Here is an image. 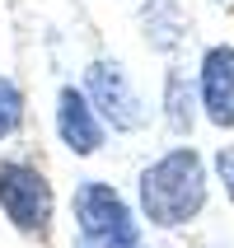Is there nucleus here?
I'll return each instance as SVG.
<instances>
[{
  "label": "nucleus",
  "mask_w": 234,
  "mask_h": 248,
  "mask_svg": "<svg viewBox=\"0 0 234 248\" xmlns=\"http://www.w3.org/2000/svg\"><path fill=\"white\" fill-rule=\"evenodd\" d=\"M197 103L206 108V122L234 131V47L230 42H216L202 56V70H197Z\"/></svg>",
  "instance_id": "5"
},
{
  "label": "nucleus",
  "mask_w": 234,
  "mask_h": 248,
  "mask_svg": "<svg viewBox=\"0 0 234 248\" xmlns=\"http://www.w3.org/2000/svg\"><path fill=\"white\" fill-rule=\"evenodd\" d=\"M216 173H220V183H225V197L234 202V145H220V150H216Z\"/></svg>",
  "instance_id": "9"
},
{
  "label": "nucleus",
  "mask_w": 234,
  "mask_h": 248,
  "mask_svg": "<svg viewBox=\"0 0 234 248\" xmlns=\"http://www.w3.org/2000/svg\"><path fill=\"white\" fill-rule=\"evenodd\" d=\"M24 122V89L10 80V75H0V140L14 136Z\"/></svg>",
  "instance_id": "8"
},
{
  "label": "nucleus",
  "mask_w": 234,
  "mask_h": 248,
  "mask_svg": "<svg viewBox=\"0 0 234 248\" xmlns=\"http://www.w3.org/2000/svg\"><path fill=\"white\" fill-rule=\"evenodd\" d=\"M84 98L94 103V112L112 131H140L150 122V108L136 94V84H131L122 61H108V56L89 61V70H84Z\"/></svg>",
  "instance_id": "3"
},
{
  "label": "nucleus",
  "mask_w": 234,
  "mask_h": 248,
  "mask_svg": "<svg viewBox=\"0 0 234 248\" xmlns=\"http://www.w3.org/2000/svg\"><path fill=\"white\" fill-rule=\"evenodd\" d=\"M75 248H140V244H84V239H80Z\"/></svg>",
  "instance_id": "10"
},
{
  "label": "nucleus",
  "mask_w": 234,
  "mask_h": 248,
  "mask_svg": "<svg viewBox=\"0 0 234 248\" xmlns=\"http://www.w3.org/2000/svg\"><path fill=\"white\" fill-rule=\"evenodd\" d=\"M0 211L19 234H42L52 225V183L42 178V169L24 159L0 164Z\"/></svg>",
  "instance_id": "4"
},
{
  "label": "nucleus",
  "mask_w": 234,
  "mask_h": 248,
  "mask_svg": "<svg viewBox=\"0 0 234 248\" xmlns=\"http://www.w3.org/2000/svg\"><path fill=\"white\" fill-rule=\"evenodd\" d=\"M164 122H169L173 136H187L192 122H197V94H192V84H187L183 70L164 75Z\"/></svg>",
  "instance_id": "7"
},
{
  "label": "nucleus",
  "mask_w": 234,
  "mask_h": 248,
  "mask_svg": "<svg viewBox=\"0 0 234 248\" xmlns=\"http://www.w3.org/2000/svg\"><path fill=\"white\" fill-rule=\"evenodd\" d=\"M56 136L70 155H98L103 150V136H108V122L94 112V103L84 98V89L66 84L56 94Z\"/></svg>",
  "instance_id": "6"
},
{
  "label": "nucleus",
  "mask_w": 234,
  "mask_h": 248,
  "mask_svg": "<svg viewBox=\"0 0 234 248\" xmlns=\"http://www.w3.org/2000/svg\"><path fill=\"white\" fill-rule=\"evenodd\" d=\"M206 206V164L192 145H173L140 173V211L159 230H178Z\"/></svg>",
  "instance_id": "1"
},
{
  "label": "nucleus",
  "mask_w": 234,
  "mask_h": 248,
  "mask_svg": "<svg viewBox=\"0 0 234 248\" xmlns=\"http://www.w3.org/2000/svg\"><path fill=\"white\" fill-rule=\"evenodd\" d=\"M75 225L84 244H140V220L122 202V192L103 178H84L75 187Z\"/></svg>",
  "instance_id": "2"
}]
</instances>
